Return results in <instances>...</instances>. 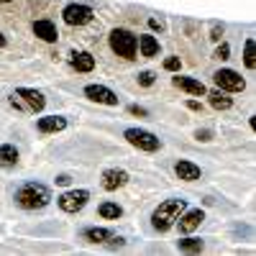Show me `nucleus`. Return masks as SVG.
Wrapping results in <instances>:
<instances>
[{"label":"nucleus","mask_w":256,"mask_h":256,"mask_svg":"<svg viewBox=\"0 0 256 256\" xmlns=\"http://www.w3.org/2000/svg\"><path fill=\"white\" fill-rule=\"evenodd\" d=\"M52 202V190L41 182H26L16 190V205L24 210H44Z\"/></svg>","instance_id":"obj_1"},{"label":"nucleus","mask_w":256,"mask_h":256,"mask_svg":"<svg viewBox=\"0 0 256 256\" xmlns=\"http://www.w3.org/2000/svg\"><path fill=\"white\" fill-rule=\"evenodd\" d=\"M187 210V200L182 198H172V200H164L159 202V208L152 212V228L159 233H166L169 228H174L177 218Z\"/></svg>","instance_id":"obj_2"},{"label":"nucleus","mask_w":256,"mask_h":256,"mask_svg":"<svg viewBox=\"0 0 256 256\" xmlns=\"http://www.w3.org/2000/svg\"><path fill=\"white\" fill-rule=\"evenodd\" d=\"M108 44H110L113 54H118L123 59H136V54H138V36H134L128 28H113L108 34Z\"/></svg>","instance_id":"obj_3"},{"label":"nucleus","mask_w":256,"mask_h":256,"mask_svg":"<svg viewBox=\"0 0 256 256\" xmlns=\"http://www.w3.org/2000/svg\"><path fill=\"white\" fill-rule=\"evenodd\" d=\"M123 138L131 146H136L138 152H148V154H152V152H159V148H162L159 136H154L152 131H144V128H126Z\"/></svg>","instance_id":"obj_4"},{"label":"nucleus","mask_w":256,"mask_h":256,"mask_svg":"<svg viewBox=\"0 0 256 256\" xmlns=\"http://www.w3.org/2000/svg\"><path fill=\"white\" fill-rule=\"evenodd\" d=\"M92 18H95L92 8L84 6V3H70L67 8L62 10V20L67 26H88Z\"/></svg>","instance_id":"obj_5"},{"label":"nucleus","mask_w":256,"mask_h":256,"mask_svg":"<svg viewBox=\"0 0 256 256\" xmlns=\"http://www.w3.org/2000/svg\"><path fill=\"white\" fill-rule=\"evenodd\" d=\"M212 82L218 84V90H226V92H244L246 90V80L236 70H218L212 74Z\"/></svg>","instance_id":"obj_6"},{"label":"nucleus","mask_w":256,"mask_h":256,"mask_svg":"<svg viewBox=\"0 0 256 256\" xmlns=\"http://www.w3.org/2000/svg\"><path fill=\"white\" fill-rule=\"evenodd\" d=\"M88 200H90L88 190H70V192H64V195L56 198V202L64 212H80L84 205H88Z\"/></svg>","instance_id":"obj_7"},{"label":"nucleus","mask_w":256,"mask_h":256,"mask_svg":"<svg viewBox=\"0 0 256 256\" xmlns=\"http://www.w3.org/2000/svg\"><path fill=\"white\" fill-rule=\"evenodd\" d=\"M202 220H205V212L200 210V208H187L184 212H182V216L177 218V228H180V233H182V236H190V233H195L200 226H202Z\"/></svg>","instance_id":"obj_8"},{"label":"nucleus","mask_w":256,"mask_h":256,"mask_svg":"<svg viewBox=\"0 0 256 256\" xmlns=\"http://www.w3.org/2000/svg\"><path fill=\"white\" fill-rule=\"evenodd\" d=\"M84 98L92 100V102H100V105H118V100H120L110 88H105V84H88V88H84Z\"/></svg>","instance_id":"obj_9"},{"label":"nucleus","mask_w":256,"mask_h":256,"mask_svg":"<svg viewBox=\"0 0 256 256\" xmlns=\"http://www.w3.org/2000/svg\"><path fill=\"white\" fill-rule=\"evenodd\" d=\"M128 172L126 169H105L102 172V190H108V192H116V190H120V187H126L128 184Z\"/></svg>","instance_id":"obj_10"},{"label":"nucleus","mask_w":256,"mask_h":256,"mask_svg":"<svg viewBox=\"0 0 256 256\" xmlns=\"http://www.w3.org/2000/svg\"><path fill=\"white\" fill-rule=\"evenodd\" d=\"M16 95L28 105V110H31V113H41V110H44V105H46V98L41 95L38 90H34V88H18Z\"/></svg>","instance_id":"obj_11"},{"label":"nucleus","mask_w":256,"mask_h":256,"mask_svg":"<svg viewBox=\"0 0 256 256\" xmlns=\"http://www.w3.org/2000/svg\"><path fill=\"white\" fill-rule=\"evenodd\" d=\"M34 36L41 38V41H46V44H56V41H59V31H56V26L52 24L49 18L34 20Z\"/></svg>","instance_id":"obj_12"},{"label":"nucleus","mask_w":256,"mask_h":256,"mask_svg":"<svg viewBox=\"0 0 256 256\" xmlns=\"http://www.w3.org/2000/svg\"><path fill=\"white\" fill-rule=\"evenodd\" d=\"M174 172H177V177H180L182 182H195V180L202 177V169H200L195 162H190V159H180V162L174 164Z\"/></svg>","instance_id":"obj_13"},{"label":"nucleus","mask_w":256,"mask_h":256,"mask_svg":"<svg viewBox=\"0 0 256 256\" xmlns=\"http://www.w3.org/2000/svg\"><path fill=\"white\" fill-rule=\"evenodd\" d=\"M172 84H174V88H180V90H184V92H190V95H198V98H205V92H208V88H205L200 80L182 77V74L172 77Z\"/></svg>","instance_id":"obj_14"},{"label":"nucleus","mask_w":256,"mask_h":256,"mask_svg":"<svg viewBox=\"0 0 256 256\" xmlns=\"http://www.w3.org/2000/svg\"><path fill=\"white\" fill-rule=\"evenodd\" d=\"M36 128L41 134H59L67 128V118L64 116H44V118L36 120Z\"/></svg>","instance_id":"obj_15"},{"label":"nucleus","mask_w":256,"mask_h":256,"mask_svg":"<svg viewBox=\"0 0 256 256\" xmlns=\"http://www.w3.org/2000/svg\"><path fill=\"white\" fill-rule=\"evenodd\" d=\"M70 64H72V70H77V72H92L95 70V56L90 52H72L70 54Z\"/></svg>","instance_id":"obj_16"},{"label":"nucleus","mask_w":256,"mask_h":256,"mask_svg":"<svg viewBox=\"0 0 256 256\" xmlns=\"http://www.w3.org/2000/svg\"><path fill=\"white\" fill-rule=\"evenodd\" d=\"M205 98L210 102V108H216V110H230L233 108V98L226 90H210V92H205Z\"/></svg>","instance_id":"obj_17"},{"label":"nucleus","mask_w":256,"mask_h":256,"mask_svg":"<svg viewBox=\"0 0 256 256\" xmlns=\"http://www.w3.org/2000/svg\"><path fill=\"white\" fill-rule=\"evenodd\" d=\"M138 54H141L144 59L156 56V54H159V38H156L154 34H144V36H138Z\"/></svg>","instance_id":"obj_18"},{"label":"nucleus","mask_w":256,"mask_h":256,"mask_svg":"<svg viewBox=\"0 0 256 256\" xmlns=\"http://www.w3.org/2000/svg\"><path fill=\"white\" fill-rule=\"evenodd\" d=\"M18 159H20V154H18V148L13 144H3V146H0V166H3V169L18 166Z\"/></svg>","instance_id":"obj_19"},{"label":"nucleus","mask_w":256,"mask_h":256,"mask_svg":"<svg viewBox=\"0 0 256 256\" xmlns=\"http://www.w3.org/2000/svg\"><path fill=\"white\" fill-rule=\"evenodd\" d=\"M84 241H90V244H105L110 236H113V230H108V228H98V226H92V228H84Z\"/></svg>","instance_id":"obj_20"},{"label":"nucleus","mask_w":256,"mask_h":256,"mask_svg":"<svg viewBox=\"0 0 256 256\" xmlns=\"http://www.w3.org/2000/svg\"><path fill=\"white\" fill-rule=\"evenodd\" d=\"M98 212H100V218H105V220H118V218H123V208H120L118 202H110V200L100 202Z\"/></svg>","instance_id":"obj_21"},{"label":"nucleus","mask_w":256,"mask_h":256,"mask_svg":"<svg viewBox=\"0 0 256 256\" xmlns=\"http://www.w3.org/2000/svg\"><path fill=\"white\" fill-rule=\"evenodd\" d=\"M177 248L184 254H200L205 248V244L200 238H182V241H177Z\"/></svg>","instance_id":"obj_22"},{"label":"nucleus","mask_w":256,"mask_h":256,"mask_svg":"<svg viewBox=\"0 0 256 256\" xmlns=\"http://www.w3.org/2000/svg\"><path fill=\"white\" fill-rule=\"evenodd\" d=\"M244 64L248 70H256V54H254V38L244 41Z\"/></svg>","instance_id":"obj_23"},{"label":"nucleus","mask_w":256,"mask_h":256,"mask_svg":"<svg viewBox=\"0 0 256 256\" xmlns=\"http://www.w3.org/2000/svg\"><path fill=\"white\" fill-rule=\"evenodd\" d=\"M138 84H141V88H152V84L156 82V74L152 72V70H146V72H138Z\"/></svg>","instance_id":"obj_24"},{"label":"nucleus","mask_w":256,"mask_h":256,"mask_svg":"<svg viewBox=\"0 0 256 256\" xmlns=\"http://www.w3.org/2000/svg\"><path fill=\"white\" fill-rule=\"evenodd\" d=\"M8 105H10V108H16V110H20V113H31V110H28V105H26L24 100H20V98H18L16 92H13V95L8 98Z\"/></svg>","instance_id":"obj_25"},{"label":"nucleus","mask_w":256,"mask_h":256,"mask_svg":"<svg viewBox=\"0 0 256 256\" xmlns=\"http://www.w3.org/2000/svg\"><path fill=\"white\" fill-rule=\"evenodd\" d=\"M180 67H182V59L180 56H166L164 59V70L166 72H180Z\"/></svg>","instance_id":"obj_26"},{"label":"nucleus","mask_w":256,"mask_h":256,"mask_svg":"<svg viewBox=\"0 0 256 256\" xmlns=\"http://www.w3.org/2000/svg\"><path fill=\"white\" fill-rule=\"evenodd\" d=\"M228 56H230V46L223 41V44H218V49H216V59H228Z\"/></svg>","instance_id":"obj_27"},{"label":"nucleus","mask_w":256,"mask_h":256,"mask_svg":"<svg viewBox=\"0 0 256 256\" xmlns=\"http://www.w3.org/2000/svg\"><path fill=\"white\" fill-rule=\"evenodd\" d=\"M195 138H198V141H202V144H208V141H212V131H210V128H202V131H195Z\"/></svg>","instance_id":"obj_28"},{"label":"nucleus","mask_w":256,"mask_h":256,"mask_svg":"<svg viewBox=\"0 0 256 256\" xmlns=\"http://www.w3.org/2000/svg\"><path fill=\"white\" fill-rule=\"evenodd\" d=\"M105 244H108L110 248H123V246H126V238H120V236H110Z\"/></svg>","instance_id":"obj_29"},{"label":"nucleus","mask_w":256,"mask_h":256,"mask_svg":"<svg viewBox=\"0 0 256 256\" xmlns=\"http://www.w3.org/2000/svg\"><path fill=\"white\" fill-rule=\"evenodd\" d=\"M128 113H131V116H141V118H144V116H148V113H146V108H141V105H128Z\"/></svg>","instance_id":"obj_30"},{"label":"nucleus","mask_w":256,"mask_h":256,"mask_svg":"<svg viewBox=\"0 0 256 256\" xmlns=\"http://www.w3.org/2000/svg\"><path fill=\"white\" fill-rule=\"evenodd\" d=\"M148 28H154V31H164V20H159V18H148Z\"/></svg>","instance_id":"obj_31"},{"label":"nucleus","mask_w":256,"mask_h":256,"mask_svg":"<svg viewBox=\"0 0 256 256\" xmlns=\"http://www.w3.org/2000/svg\"><path fill=\"white\" fill-rule=\"evenodd\" d=\"M54 182H56L59 187H67V184H72V177H70V174H59Z\"/></svg>","instance_id":"obj_32"},{"label":"nucleus","mask_w":256,"mask_h":256,"mask_svg":"<svg viewBox=\"0 0 256 256\" xmlns=\"http://www.w3.org/2000/svg\"><path fill=\"white\" fill-rule=\"evenodd\" d=\"M220 36H223V26H212L210 38H212V41H220Z\"/></svg>","instance_id":"obj_33"},{"label":"nucleus","mask_w":256,"mask_h":256,"mask_svg":"<svg viewBox=\"0 0 256 256\" xmlns=\"http://www.w3.org/2000/svg\"><path fill=\"white\" fill-rule=\"evenodd\" d=\"M184 105H187V108H190V110H202V105H200L198 100H187Z\"/></svg>","instance_id":"obj_34"},{"label":"nucleus","mask_w":256,"mask_h":256,"mask_svg":"<svg viewBox=\"0 0 256 256\" xmlns=\"http://www.w3.org/2000/svg\"><path fill=\"white\" fill-rule=\"evenodd\" d=\"M6 44H8V38H6V36H3V34H0V49H3V46H6Z\"/></svg>","instance_id":"obj_35"},{"label":"nucleus","mask_w":256,"mask_h":256,"mask_svg":"<svg viewBox=\"0 0 256 256\" xmlns=\"http://www.w3.org/2000/svg\"><path fill=\"white\" fill-rule=\"evenodd\" d=\"M0 3H13V0H0Z\"/></svg>","instance_id":"obj_36"}]
</instances>
